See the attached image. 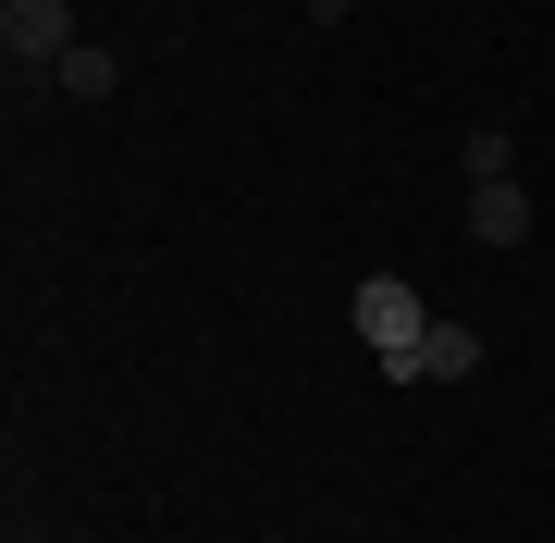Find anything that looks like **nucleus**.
Returning a JSON list of instances; mask_svg holds the SVG:
<instances>
[{"mask_svg": "<svg viewBox=\"0 0 555 543\" xmlns=\"http://www.w3.org/2000/svg\"><path fill=\"white\" fill-rule=\"evenodd\" d=\"M50 87H62V100H112V87H124V62H112L100 38H87V50H75V62H62V75H50Z\"/></svg>", "mask_w": 555, "mask_h": 543, "instance_id": "obj_5", "label": "nucleus"}, {"mask_svg": "<svg viewBox=\"0 0 555 543\" xmlns=\"http://www.w3.org/2000/svg\"><path fill=\"white\" fill-rule=\"evenodd\" d=\"M456 161H469V185H506L518 148H506V124H469V148H456Z\"/></svg>", "mask_w": 555, "mask_h": 543, "instance_id": "obj_6", "label": "nucleus"}, {"mask_svg": "<svg viewBox=\"0 0 555 543\" xmlns=\"http://www.w3.org/2000/svg\"><path fill=\"white\" fill-rule=\"evenodd\" d=\"M518 235H531V185H469V247H518Z\"/></svg>", "mask_w": 555, "mask_h": 543, "instance_id": "obj_4", "label": "nucleus"}, {"mask_svg": "<svg viewBox=\"0 0 555 543\" xmlns=\"http://www.w3.org/2000/svg\"><path fill=\"white\" fill-rule=\"evenodd\" d=\"M0 50H13V75H62L87 38H75V13H62V0H0Z\"/></svg>", "mask_w": 555, "mask_h": 543, "instance_id": "obj_2", "label": "nucleus"}, {"mask_svg": "<svg viewBox=\"0 0 555 543\" xmlns=\"http://www.w3.org/2000/svg\"><path fill=\"white\" fill-rule=\"evenodd\" d=\"M383 371H396V383H469V371H481V334H469V322H433L408 359H383Z\"/></svg>", "mask_w": 555, "mask_h": 543, "instance_id": "obj_3", "label": "nucleus"}, {"mask_svg": "<svg viewBox=\"0 0 555 543\" xmlns=\"http://www.w3.org/2000/svg\"><path fill=\"white\" fill-rule=\"evenodd\" d=\"M346 322H358V346H371V359H408V346L433 334V309H420V284H408V272H371V284L346 297Z\"/></svg>", "mask_w": 555, "mask_h": 543, "instance_id": "obj_1", "label": "nucleus"}]
</instances>
